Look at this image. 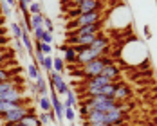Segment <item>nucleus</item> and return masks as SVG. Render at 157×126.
Listing matches in <instances>:
<instances>
[{"label": "nucleus", "instance_id": "obj_1", "mask_svg": "<svg viewBox=\"0 0 157 126\" xmlns=\"http://www.w3.org/2000/svg\"><path fill=\"white\" fill-rule=\"evenodd\" d=\"M121 61L130 67H143L148 61V50L139 40L126 42L121 49Z\"/></svg>", "mask_w": 157, "mask_h": 126}, {"label": "nucleus", "instance_id": "obj_2", "mask_svg": "<svg viewBox=\"0 0 157 126\" xmlns=\"http://www.w3.org/2000/svg\"><path fill=\"white\" fill-rule=\"evenodd\" d=\"M99 22H105V15L101 11H94V13H87V15H79L76 18H72L69 24H67V32L79 29V27H85V25H92V24H99Z\"/></svg>", "mask_w": 157, "mask_h": 126}, {"label": "nucleus", "instance_id": "obj_3", "mask_svg": "<svg viewBox=\"0 0 157 126\" xmlns=\"http://www.w3.org/2000/svg\"><path fill=\"white\" fill-rule=\"evenodd\" d=\"M94 11H103V2L101 0H81L76 7L67 11V18L72 20L79 15H87V13H94Z\"/></svg>", "mask_w": 157, "mask_h": 126}, {"label": "nucleus", "instance_id": "obj_4", "mask_svg": "<svg viewBox=\"0 0 157 126\" xmlns=\"http://www.w3.org/2000/svg\"><path fill=\"white\" fill-rule=\"evenodd\" d=\"M114 61V58H109V56H101V58H98L94 61L87 63V65H81V74L85 76V79H90L94 78V76H99L101 74V70L107 67V65H112Z\"/></svg>", "mask_w": 157, "mask_h": 126}, {"label": "nucleus", "instance_id": "obj_5", "mask_svg": "<svg viewBox=\"0 0 157 126\" xmlns=\"http://www.w3.org/2000/svg\"><path fill=\"white\" fill-rule=\"evenodd\" d=\"M33 113L31 106H27V105H18L16 108H13L11 112H7V113H4L2 115V121H4V124H16V123H20L25 115H29Z\"/></svg>", "mask_w": 157, "mask_h": 126}, {"label": "nucleus", "instance_id": "obj_6", "mask_svg": "<svg viewBox=\"0 0 157 126\" xmlns=\"http://www.w3.org/2000/svg\"><path fill=\"white\" fill-rule=\"evenodd\" d=\"M49 81H51V90H54L58 95H65L71 88H69V85L65 83V79L60 72H49Z\"/></svg>", "mask_w": 157, "mask_h": 126}, {"label": "nucleus", "instance_id": "obj_7", "mask_svg": "<svg viewBox=\"0 0 157 126\" xmlns=\"http://www.w3.org/2000/svg\"><path fill=\"white\" fill-rule=\"evenodd\" d=\"M101 29H103V22L92 24V25H85V27H79V29H74V31H69L67 32V38L87 36V34H101Z\"/></svg>", "mask_w": 157, "mask_h": 126}, {"label": "nucleus", "instance_id": "obj_8", "mask_svg": "<svg viewBox=\"0 0 157 126\" xmlns=\"http://www.w3.org/2000/svg\"><path fill=\"white\" fill-rule=\"evenodd\" d=\"M109 47H110L109 38H107V36H103V34H99V36L94 40V43H92L89 49H92V50H94V52H98L99 56H105V52L109 50Z\"/></svg>", "mask_w": 157, "mask_h": 126}, {"label": "nucleus", "instance_id": "obj_9", "mask_svg": "<svg viewBox=\"0 0 157 126\" xmlns=\"http://www.w3.org/2000/svg\"><path fill=\"white\" fill-rule=\"evenodd\" d=\"M130 95H132V90H130L128 85H125V83H116V90H114V95H112V97H114L117 103L126 101Z\"/></svg>", "mask_w": 157, "mask_h": 126}, {"label": "nucleus", "instance_id": "obj_10", "mask_svg": "<svg viewBox=\"0 0 157 126\" xmlns=\"http://www.w3.org/2000/svg\"><path fill=\"white\" fill-rule=\"evenodd\" d=\"M98 58H101L98 52H94L92 49H83V50H79L78 52V60L76 61L81 63V65H87V63H90V61H94V60H98Z\"/></svg>", "mask_w": 157, "mask_h": 126}, {"label": "nucleus", "instance_id": "obj_11", "mask_svg": "<svg viewBox=\"0 0 157 126\" xmlns=\"http://www.w3.org/2000/svg\"><path fill=\"white\" fill-rule=\"evenodd\" d=\"M0 99L2 101H11V103H16V101H24V94H22V88H11L4 94H0Z\"/></svg>", "mask_w": 157, "mask_h": 126}, {"label": "nucleus", "instance_id": "obj_12", "mask_svg": "<svg viewBox=\"0 0 157 126\" xmlns=\"http://www.w3.org/2000/svg\"><path fill=\"white\" fill-rule=\"evenodd\" d=\"M114 83L116 81L105 78V76H94V78H90V79H85L83 87H107V85H114Z\"/></svg>", "mask_w": 157, "mask_h": 126}, {"label": "nucleus", "instance_id": "obj_13", "mask_svg": "<svg viewBox=\"0 0 157 126\" xmlns=\"http://www.w3.org/2000/svg\"><path fill=\"white\" fill-rule=\"evenodd\" d=\"M119 74H121V69H119L116 63H112V65H107V67L101 70V74H99V76H105V78L116 81V79L119 78Z\"/></svg>", "mask_w": 157, "mask_h": 126}, {"label": "nucleus", "instance_id": "obj_14", "mask_svg": "<svg viewBox=\"0 0 157 126\" xmlns=\"http://www.w3.org/2000/svg\"><path fill=\"white\" fill-rule=\"evenodd\" d=\"M62 50H63V61L76 63V60H78V52H76V49L65 43V45L62 47Z\"/></svg>", "mask_w": 157, "mask_h": 126}, {"label": "nucleus", "instance_id": "obj_15", "mask_svg": "<svg viewBox=\"0 0 157 126\" xmlns=\"http://www.w3.org/2000/svg\"><path fill=\"white\" fill-rule=\"evenodd\" d=\"M36 94L38 97H44V95H49V90H47V81L44 79V76L36 79Z\"/></svg>", "mask_w": 157, "mask_h": 126}, {"label": "nucleus", "instance_id": "obj_16", "mask_svg": "<svg viewBox=\"0 0 157 126\" xmlns=\"http://www.w3.org/2000/svg\"><path fill=\"white\" fill-rule=\"evenodd\" d=\"M27 76H29V79H31V81H36V79L42 76L40 67H38L34 61H29V65H27Z\"/></svg>", "mask_w": 157, "mask_h": 126}, {"label": "nucleus", "instance_id": "obj_17", "mask_svg": "<svg viewBox=\"0 0 157 126\" xmlns=\"http://www.w3.org/2000/svg\"><path fill=\"white\" fill-rule=\"evenodd\" d=\"M18 124L22 126H42V123H40V119H38V115H34V113H29V115H25Z\"/></svg>", "mask_w": 157, "mask_h": 126}, {"label": "nucleus", "instance_id": "obj_18", "mask_svg": "<svg viewBox=\"0 0 157 126\" xmlns=\"http://www.w3.org/2000/svg\"><path fill=\"white\" fill-rule=\"evenodd\" d=\"M38 106L42 112H52V105H51V97L49 95H44V97H38Z\"/></svg>", "mask_w": 157, "mask_h": 126}, {"label": "nucleus", "instance_id": "obj_19", "mask_svg": "<svg viewBox=\"0 0 157 126\" xmlns=\"http://www.w3.org/2000/svg\"><path fill=\"white\" fill-rule=\"evenodd\" d=\"M65 97H67V101L63 103L65 108H74V106L78 105V97H76V94H74L72 90H69V92L65 94Z\"/></svg>", "mask_w": 157, "mask_h": 126}, {"label": "nucleus", "instance_id": "obj_20", "mask_svg": "<svg viewBox=\"0 0 157 126\" xmlns=\"http://www.w3.org/2000/svg\"><path fill=\"white\" fill-rule=\"evenodd\" d=\"M44 13H40V15H31V27L33 29H36V27H44Z\"/></svg>", "mask_w": 157, "mask_h": 126}, {"label": "nucleus", "instance_id": "obj_21", "mask_svg": "<svg viewBox=\"0 0 157 126\" xmlns=\"http://www.w3.org/2000/svg\"><path fill=\"white\" fill-rule=\"evenodd\" d=\"M0 15H4V18H7V16L13 15V7H11L6 0H4V2L0 0Z\"/></svg>", "mask_w": 157, "mask_h": 126}, {"label": "nucleus", "instance_id": "obj_22", "mask_svg": "<svg viewBox=\"0 0 157 126\" xmlns=\"http://www.w3.org/2000/svg\"><path fill=\"white\" fill-rule=\"evenodd\" d=\"M52 70L60 72V74L65 70V61H63L62 58H52Z\"/></svg>", "mask_w": 157, "mask_h": 126}, {"label": "nucleus", "instance_id": "obj_23", "mask_svg": "<svg viewBox=\"0 0 157 126\" xmlns=\"http://www.w3.org/2000/svg\"><path fill=\"white\" fill-rule=\"evenodd\" d=\"M40 69H44V72H52V56H44V61L40 65Z\"/></svg>", "mask_w": 157, "mask_h": 126}, {"label": "nucleus", "instance_id": "obj_24", "mask_svg": "<svg viewBox=\"0 0 157 126\" xmlns=\"http://www.w3.org/2000/svg\"><path fill=\"white\" fill-rule=\"evenodd\" d=\"M9 29H11V34L15 36V40H22V27H20V24H16V22H13L11 25H9Z\"/></svg>", "mask_w": 157, "mask_h": 126}, {"label": "nucleus", "instance_id": "obj_25", "mask_svg": "<svg viewBox=\"0 0 157 126\" xmlns=\"http://www.w3.org/2000/svg\"><path fill=\"white\" fill-rule=\"evenodd\" d=\"M42 13V4L40 2H33L29 6V15H40Z\"/></svg>", "mask_w": 157, "mask_h": 126}, {"label": "nucleus", "instance_id": "obj_26", "mask_svg": "<svg viewBox=\"0 0 157 126\" xmlns=\"http://www.w3.org/2000/svg\"><path fill=\"white\" fill-rule=\"evenodd\" d=\"M38 119H40L42 126H49V123H51V113H47V112H42V113L38 115Z\"/></svg>", "mask_w": 157, "mask_h": 126}, {"label": "nucleus", "instance_id": "obj_27", "mask_svg": "<svg viewBox=\"0 0 157 126\" xmlns=\"http://www.w3.org/2000/svg\"><path fill=\"white\" fill-rule=\"evenodd\" d=\"M65 119H67L69 123H74V119H76V112H74V108H65Z\"/></svg>", "mask_w": 157, "mask_h": 126}, {"label": "nucleus", "instance_id": "obj_28", "mask_svg": "<svg viewBox=\"0 0 157 126\" xmlns=\"http://www.w3.org/2000/svg\"><path fill=\"white\" fill-rule=\"evenodd\" d=\"M44 32H45V29H44V27H36V29H33V36H34V40H36V42H42Z\"/></svg>", "mask_w": 157, "mask_h": 126}, {"label": "nucleus", "instance_id": "obj_29", "mask_svg": "<svg viewBox=\"0 0 157 126\" xmlns=\"http://www.w3.org/2000/svg\"><path fill=\"white\" fill-rule=\"evenodd\" d=\"M13 76L9 74V70L7 69H4V67H0V83L2 81H7V79H11Z\"/></svg>", "mask_w": 157, "mask_h": 126}, {"label": "nucleus", "instance_id": "obj_30", "mask_svg": "<svg viewBox=\"0 0 157 126\" xmlns=\"http://www.w3.org/2000/svg\"><path fill=\"white\" fill-rule=\"evenodd\" d=\"M40 50H42V54H44V56H51V52H52V45L42 42V49H40Z\"/></svg>", "mask_w": 157, "mask_h": 126}, {"label": "nucleus", "instance_id": "obj_31", "mask_svg": "<svg viewBox=\"0 0 157 126\" xmlns=\"http://www.w3.org/2000/svg\"><path fill=\"white\" fill-rule=\"evenodd\" d=\"M44 29H45L47 32H52V31H54V25H52V22H51V18H47V16L44 18Z\"/></svg>", "mask_w": 157, "mask_h": 126}, {"label": "nucleus", "instance_id": "obj_32", "mask_svg": "<svg viewBox=\"0 0 157 126\" xmlns=\"http://www.w3.org/2000/svg\"><path fill=\"white\" fill-rule=\"evenodd\" d=\"M52 40H54V36H52V32H44V36H42V42H44V43H51V45H52Z\"/></svg>", "mask_w": 157, "mask_h": 126}, {"label": "nucleus", "instance_id": "obj_33", "mask_svg": "<svg viewBox=\"0 0 157 126\" xmlns=\"http://www.w3.org/2000/svg\"><path fill=\"white\" fill-rule=\"evenodd\" d=\"M27 87H29V90H31L33 94H36V81H29Z\"/></svg>", "mask_w": 157, "mask_h": 126}, {"label": "nucleus", "instance_id": "obj_34", "mask_svg": "<svg viewBox=\"0 0 157 126\" xmlns=\"http://www.w3.org/2000/svg\"><path fill=\"white\" fill-rule=\"evenodd\" d=\"M15 49L18 50V52H22V49H24V45H22V40H15Z\"/></svg>", "mask_w": 157, "mask_h": 126}, {"label": "nucleus", "instance_id": "obj_35", "mask_svg": "<svg viewBox=\"0 0 157 126\" xmlns=\"http://www.w3.org/2000/svg\"><path fill=\"white\" fill-rule=\"evenodd\" d=\"M85 126H109L105 123H85Z\"/></svg>", "mask_w": 157, "mask_h": 126}, {"label": "nucleus", "instance_id": "obj_36", "mask_svg": "<svg viewBox=\"0 0 157 126\" xmlns=\"http://www.w3.org/2000/svg\"><path fill=\"white\" fill-rule=\"evenodd\" d=\"M6 2H7L11 7H16V6H18V2H16V0H6Z\"/></svg>", "mask_w": 157, "mask_h": 126}, {"label": "nucleus", "instance_id": "obj_37", "mask_svg": "<svg viewBox=\"0 0 157 126\" xmlns=\"http://www.w3.org/2000/svg\"><path fill=\"white\" fill-rule=\"evenodd\" d=\"M144 32H146V36H150V27L148 25H144Z\"/></svg>", "mask_w": 157, "mask_h": 126}, {"label": "nucleus", "instance_id": "obj_38", "mask_svg": "<svg viewBox=\"0 0 157 126\" xmlns=\"http://www.w3.org/2000/svg\"><path fill=\"white\" fill-rule=\"evenodd\" d=\"M20 2H24V4H27V6H31L33 4V0H20Z\"/></svg>", "mask_w": 157, "mask_h": 126}, {"label": "nucleus", "instance_id": "obj_39", "mask_svg": "<svg viewBox=\"0 0 157 126\" xmlns=\"http://www.w3.org/2000/svg\"><path fill=\"white\" fill-rule=\"evenodd\" d=\"M109 126H125V123H116V124H109Z\"/></svg>", "mask_w": 157, "mask_h": 126}, {"label": "nucleus", "instance_id": "obj_40", "mask_svg": "<svg viewBox=\"0 0 157 126\" xmlns=\"http://www.w3.org/2000/svg\"><path fill=\"white\" fill-rule=\"evenodd\" d=\"M0 126H4V121H2V117H0Z\"/></svg>", "mask_w": 157, "mask_h": 126}]
</instances>
